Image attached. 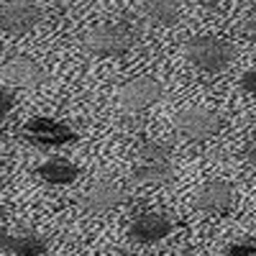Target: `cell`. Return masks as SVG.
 <instances>
[{
    "label": "cell",
    "instance_id": "8",
    "mask_svg": "<svg viewBox=\"0 0 256 256\" xmlns=\"http://www.w3.org/2000/svg\"><path fill=\"white\" fill-rule=\"evenodd\" d=\"M233 205H236V190H233L230 182L226 180H210L205 182L198 195H195V208L200 212H208V216H220V212H228Z\"/></svg>",
    "mask_w": 256,
    "mask_h": 256
},
{
    "label": "cell",
    "instance_id": "20",
    "mask_svg": "<svg viewBox=\"0 0 256 256\" xmlns=\"http://www.w3.org/2000/svg\"><path fill=\"white\" fill-rule=\"evenodd\" d=\"M244 31H246L248 36H254V38H256V8L246 16V20H244Z\"/></svg>",
    "mask_w": 256,
    "mask_h": 256
},
{
    "label": "cell",
    "instance_id": "18",
    "mask_svg": "<svg viewBox=\"0 0 256 256\" xmlns=\"http://www.w3.org/2000/svg\"><path fill=\"white\" fill-rule=\"evenodd\" d=\"M241 88L256 100V70H248V72H244V77H241Z\"/></svg>",
    "mask_w": 256,
    "mask_h": 256
},
{
    "label": "cell",
    "instance_id": "14",
    "mask_svg": "<svg viewBox=\"0 0 256 256\" xmlns=\"http://www.w3.org/2000/svg\"><path fill=\"white\" fill-rule=\"evenodd\" d=\"M36 174H38V180H44L46 184H56V187H62V184H72L77 177H80V169L72 164V162H67V159H49V162H44L38 169H36Z\"/></svg>",
    "mask_w": 256,
    "mask_h": 256
},
{
    "label": "cell",
    "instance_id": "10",
    "mask_svg": "<svg viewBox=\"0 0 256 256\" xmlns=\"http://www.w3.org/2000/svg\"><path fill=\"white\" fill-rule=\"evenodd\" d=\"M128 200V192L118 184V182H110V180H100L95 184H90L88 190L82 192V208L90 210V212H105V210H116L120 208L123 202Z\"/></svg>",
    "mask_w": 256,
    "mask_h": 256
},
{
    "label": "cell",
    "instance_id": "22",
    "mask_svg": "<svg viewBox=\"0 0 256 256\" xmlns=\"http://www.w3.org/2000/svg\"><path fill=\"white\" fill-rule=\"evenodd\" d=\"M120 256H138V254H120Z\"/></svg>",
    "mask_w": 256,
    "mask_h": 256
},
{
    "label": "cell",
    "instance_id": "16",
    "mask_svg": "<svg viewBox=\"0 0 256 256\" xmlns=\"http://www.w3.org/2000/svg\"><path fill=\"white\" fill-rule=\"evenodd\" d=\"M228 256H256V241H241V244H230L226 248Z\"/></svg>",
    "mask_w": 256,
    "mask_h": 256
},
{
    "label": "cell",
    "instance_id": "15",
    "mask_svg": "<svg viewBox=\"0 0 256 256\" xmlns=\"http://www.w3.org/2000/svg\"><path fill=\"white\" fill-rule=\"evenodd\" d=\"M138 159H172V146L164 141H144L138 146Z\"/></svg>",
    "mask_w": 256,
    "mask_h": 256
},
{
    "label": "cell",
    "instance_id": "12",
    "mask_svg": "<svg viewBox=\"0 0 256 256\" xmlns=\"http://www.w3.org/2000/svg\"><path fill=\"white\" fill-rule=\"evenodd\" d=\"M0 248L13 256H44L49 241L38 233H0Z\"/></svg>",
    "mask_w": 256,
    "mask_h": 256
},
{
    "label": "cell",
    "instance_id": "7",
    "mask_svg": "<svg viewBox=\"0 0 256 256\" xmlns=\"http://www.w3.org/2000/svg\"><path fill=\"white\" fill-rule=\"evenodd\" d=\"M174 230V220L164 212H141L128 226V238L136 244H159Z\"/></svg>",
    "mask_w": 256,
    "mask_h": 256
},
{
    "label": "cell",
    "instance_id": "17",
    "mask_svg": "<svg viewBox=\"0 0 256 256\" xmlns=\"http://www.w3.org/2000/svg\"><path fill=\"white\" fill-rule=\"evenodd\" d=\"M13 108H16V98H13V92L6 90V88H0V118H6Z\"/></svg>",
    "mask_w": 256,
    "mask_h": 256
},
{
    "label": "cell",
    "instance_id": "19",
    "mask_svg": "<svg viewBox=\"0 0 256 256\" xmlns=\"http://www.w3.org/2000/svg\"><path fill=\"white\" fill-rule=\"evenodd\" d=\"M244 159H246V162L256 169V138L246 144V148H244Z\"/></svg>",
    "mask_w": 256,
    "mask_h": 256
},
{
    "label": "cell",
    "instance_id": "1",
    "mask_svg": "<svg viewBox=\"0 0 256 256\" xmlns=\"http://www.w3.org/2000/svg\"><path fill=\"white\" fill-rule=\"evenodd\" d=\"M136 28L123 20H113V24H100L84 34V49L95 56H120L131 52L136 44Z\"/></svg>",
    "mask_w": 256,
    "mask_h": 256
},
{
    "label": "cell",
    "instance_id": "13",
    "mask_svg": "<svg viewBox=\"0 0 256 256\" xmlns=\"http://www.w3.org/2000/svg\"><path fill=\"white\" fill-rule=\"evenodd\" d=\"M141 13L154 26H174L182 16V3L180 0H144Z\"/></svg>",
    "mask_w": 256,
    "mask_h": 256
},
{
    "label": "cell",
    "instance_id": "11",
    "mask_svg": "<svg viewBox=\"0 0 256 256\" xmlns=\"http://www.w3.org/2000/svg\"><path fill=\"white\" fill-rule=\"evenodd\" d=\"M131 180L136 184H146V187L169 184L174 180V164H172V159H138Z\"/></svg>",
    "mask_w": 256,
    "mask_h": 256
},
{
    "label": "cell",
    "instance_id": "21",
    "mask_svg": "<svg viewBox=\"0 0 256 256\" xmlns=\"http://www.w3.org/2000/svg\"><path fill=\"white\" fill-rule=\"evenodd\" d=\"M3 220H6V208L0 205V223H3Z\"/></svg>",
    "mask_w": 256,
    "mask_h": 256
},
{
    "label": "cell",
    "instance_id": "3",
    "mask_svg": "<svg viewBox=\"0 0 256 256\" xmlns=\"http://www.w3.org/2000/svg\"><path fill=\"white\" fill-rule=\"evenodd\" d=\"M220 116L216 110H208V108H187L182 113H177L174 118V131L180 134V138L184 141H208L220 131Z\"/></svg>",
    "mask_w": 256,
    "mask_h": 256
},
{
    "label": "cell",
    "instance_id": "5",
    "mask_svg": "<svg viewBox=\"0 0 256 256\" xmlns=\"http://www.w3.org/2000/svg\"><path fill=\"white\" fill-rule=\"evenodd\" d=\"M41 18H44V13L31 0H13V3L0 6V28L13 36L34 31L41 24Z\"/></svg>",
    "mask_w": 256,
    "mask_h": 256
},
{
    "label": "cell",
    "instance_id": "4",
    "mask_svg": "<svg viewBox=\"0 0 256 256\" xmlns=\"http://www.w3.org/2000/svg\"><path fill=\"white\" fill-rule=\"evenodd\" d=\"M162 95H164V88L159 80L136 77V80H128L118 90V105L126 113H141L146 108H152L154 102H159Z\"/></svg>",
    "mask_w": 256,
    "mask_h": 256
},
{
    "label": "cell",
    "instance_id": "9",
    "mask_svg": "<svg viewBox=\"0 0 256 256\" xmlns=\"http://www.w3.org/2000/svg\"><path fill=\"white\" fill-rule=\"evenodd\" d=\"M0 80L6 84H13V88H38L49 80V74L38 62L28 56H16L0 67Z\"/></svg>",
    "mask_w": 256,
    "mask_h": 256
},
{
    "label": "cell",
    "instance_id": "2",
    "mask_svg": "<svg viewBox=\"0 0 256 256\" xmlns=\"http://www.w3.org/2000/svg\"><path fill=\"white\" fill-rule=\"evenodd\" d=\"M184 56L190 59V64H195L198 70L218 74L233 64L236 49L218 36H195L184 44Z\"/></svg>",
    "mask_w": 256,
    "mask_h": 256
},
{
    "label": "cell",
    "instance_id": "6",
    "mask_svg": "<svg viewBox=\"0 0 256 256\" xmlns=\"http://www.w3.org/2000/svg\"><path fill=\"white\" fill-rule=\"evenodd\" d=\"M24 136L36 144V146H64V144H72L77 141V134L72 131V128L67 123H59L54 118H31L26 126H24Z\"/></svg>",
    "mask_w": 256,
    "mask_h": 256
}]
</instances>
